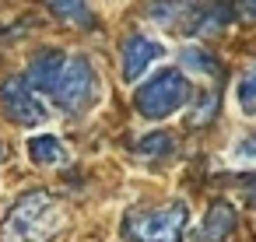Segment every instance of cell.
<instances>
[{"label":"cell","instance_id":"cell-1","mask_svg":"<svg viewBox=\"0 0 256 242\" xmlns=\"http://www.w3.org/2000/svg\"><path fill=\"white\" fill-rule=\"evenodd\" d=\"M64 228V207L53 193L32 190L0 221V242H53Z\"/></svg>","mask_w":256,"mask_h":242},{"label":"cell","instance_id":"cell-2","mask_svg":"<svg viewBox=\"0 0 256 242\" xmlns=\"http://www.w3.org/2000/svg\"><path fill=\"white\" fill-rule=\"evenodd\" d=\"M53 106L67 116H88L98 102V74L88 56H67L56 81L46 92Z\"/></svg>","mask_w":256,"mask_h":242},{"label":"cell","instance_id":"cell-3","mask_svg":"<svg viewBox=\"0 0 256 242\" xmlns=\"http://www.w3.org/2000/svg\"><path fill=\"white\" fill-rule=\"evenodd\" d=\"M190 95H193V88H190L186 74L168 67V70L151 74V78L137 88L134 106H137V112H140L144 120H165V116L179 112V109L190 102Z\"/></svg>","mask_w":256,"mask_h":242},{"label":"cell","instance_id":"cell-4","mask_svg":"<svg viewBox=\"0 0 256 242\" xmlns=\"http://www.w3.org/2000/svg\"><path fill=\"white\" fill-rule=\"evenodd\" d=\"M186 224H190L186 204L168 200V204H158V207L134 210L123 228H126V238H134V242H182Z\"/></svg>","mask_w":256,"mask_h":242},{"label":"cell","instance_id":"cell-5","mask_svg":"<svg viewBox=\"0 0 256 242\" xmlns=\"http://www.w3.org/2000/svg\"><path fill=\"white\" fill-rule=\"evenodd\" d=\"M0 106H4V112L22 123V126H42L50 120V109L46 102L39 98L36 88H28V81H8L4 88H0Z\"/></svg>","mask_w":256,"mask_h":242},{"label":"cell","instance_id":"cell-6","mask_svg":"<svg viewBox=\"0 0 256 242\" xmlns=\"http://www.w3.org/2000/svg\"><path fill=\"white\" fill-rule=\"evenodd\" d=\"M162 56H165V46L158 39H151V36H130L123 42V81L126 84L140 81Z\"/></svg>","mask_w":256,"mask_h":242},{"label":"cell","instance_id":"cell-7","mask_svg":"<svg viewBox=\"0 0 256 242\" xmlns=\"http://www.w3.org/2000/svg\"><path fill=\"white\" fill-rule=\"evenodd\" d=\"M235 224H238L235 221V207L228 200H218V204H210L204 224L196 228V242H224L235 232Z\"/></svg>","mask_w":256,"mask_h":242},{"label":"cell","instance_id":"cell-8","mask_svg":"<svg viewBox=\"0 0 256 242\" xmlns=\"http://www.w3.org/2000/svg\"><path fill=\"white\" fill-rule=\"evenodd\" d=\"M25 151H28V158H32L36 165H46V168L70 162V148H67L56 134H32L28 144H25Z\"/></svg>","mask_w":256,"mask_h":242},{"label":"cell","instance_id":"cell-9","mask_svg":"<svg viewBox=\"0 0 256 242\" xmlns=\"http://www.w3.org/2000/svg\"><path fill=\"white\" fill-rule=\"evenodd\" d=\"M235 106L242 116H256V64H249L235 81Z\"/></svg>","mask_w":256,"mask_h":242},{"label":"cell","instance_id":"cell-10","mask_svg":"<svg viewBox=\"0 0 256 242\" xmlns=\"http://www.w3.org/2000/svg\"><path fill=\"white\" fill-rule=\"evenodd\" d=\"M182 67L200 74V78H214L218 74V56L210 50H200V46H186L182 50Z\"/></svg>","mask_w":256,"mask_h":242},{"label":"cell","instance_id":"cell-11","mask_svg":"<svg viewBox=\"0 0 256 242\" xmlns=\"http://www.w3.org/2000/svg\"><path fill=\"white\" fill-rule=\"evenodd\" d=\"M46 4L60 22H70V25H88L92 22L88 0H46Z\"/></svg>","mask_w":256,"mask_h":242},{"label":"cell","instance_id":"cell-12","mask_svg":"<svg viewBox=\"0 0 256 242\" xmlns=\"http://www.w3.org/2000/svg\"><path fill=\"white\" fill-rule=\"evenodd\" d=\"M176 151V140L168 134H148L140 144H137V154L148 158V162H158V158H168Z\"/></svg>","mask_w":256,"mask_h":242},{"label":"cell","instance_id":"cell-13","mask_svg":"<svg viewBox=\"0 0 256 242\" xmlns=\"http://www.w3.org/2000/svg\"><path fill=\"white\" fill-rule=\"evenodd\" d=\"M228 18H232V11H228L224 4H214V8H207V11H204V14L196 18L193 32H196V36H210V32H221Z\"/></svg>","mask_w":256,"mask_h":242},{"label":"cell","instance_id":"cell-14","mask_svg":"<svg viewBox=\"0 0 256 242\" xmlns=\"http://www.w3.org/2000/svg\"><path fill=\"white\" fill-rule=\"evenodd\" d=\"M214 112H218V95H204V98L196 102V109L190 112V126H204Z\"/></svg>","mask_w":256,"mask_h":242},{"label":"cell","instance_id":"cell-15","mask_svg":"<svg viewBox=\"0 0 256 242\" xmlns=\"http://www.w3.org/2000/svg\"><path fill=\"white\" fill-rule=\"evenodd\" d=\"M232 158H235V162H256V134H249V137H242V140L235 144V151H232Z\"/></svg>","mask_w":256,"mask_h":242},{"label":"cell","instance_id":"cell-16","mask_svg":"<svg viewBox=\"0 0 256 242\" xmlns=\"http://www.w3.org/2000/svg\"><path fill=\"white\" fill-rule=\"evenodd\" d=\"M235 11H238L246 22H256V0H235Z\"/></svg>","mask_w":256,"mask_h":242},{"label":"cell","instance_id":"cell-17","mask_svg":"<svg viewBox=\"0 0 256 242\" xmlns=\"http://www.w3.org/2000/svg\"><path fill=\"white\" fill-rule=\"evenodd\" d=\"M242 196H246V200L256 207V176H249V179L242 182Z\"/></svg>","mask_w":256,"mask_h":242},{"label":"cell","instance_id":"cell-18","mask_svg":"<svg viewBox=\"0 0 256 242\" xmlns=\"http://www.w3.org/2000/svg\"><path fill=\"white\" fill-rule=\"evenodd\" d=\"M4 154H8V148H4V144H0V162H4Z\"/></svg>","mask_w":256,"mask_h":242}]
</instances>
